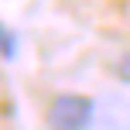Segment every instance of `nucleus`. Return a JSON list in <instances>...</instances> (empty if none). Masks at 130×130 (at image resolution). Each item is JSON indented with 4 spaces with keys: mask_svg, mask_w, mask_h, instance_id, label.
Wrapping results in <instances>:
<instances>
[{
    "mask_svg": "<svg viewBox=\"0 0 130 130\" xmlns=\"http://www.w3.org/2000/svg\"><path fill=\"white\" fill-rule=\"evenodd\" d=\"M96 117V103L79 92H62L48 106V130H89Z\"/></svg>",
    "mask_w": 130,
    "mask_h": 130,
    "instance_id": "nucleus-1",
    "label": "nucleus"
},
{
    "mask_svg": "<svg viewBox=\"0 0 130 130\" xmlns=\"http://www.w3.org/2000/svg\"><path fill=\"white\" fill-rule=\"evenodd\" d=\"M0 45H4V55H14V41H10V34L0 27Z\"/></svg>",
    "mask_w": 130,
    "mask_h": 130,
    "instance_id": "nucleus-2",
    "label": "nucleus"
}]
</instances>
